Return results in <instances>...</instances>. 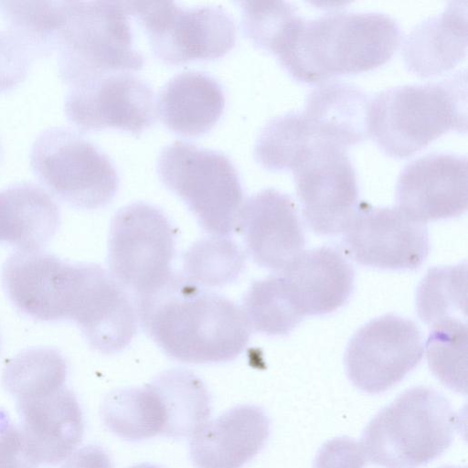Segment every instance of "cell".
Listing matches in <instances>:
<instances>
[{"instance_id": "1", "label": "cell", "mask_w": 468, "mask_h": 468, "mask_svg": "<svg viewBox=\"0 0 468 468\" xmlns=\"http://www.w3.org/2000/svg\"><path fill=\"white\" fill-rule=\"evenodd\" d=\"M138 321L163 352L189 364L234 360L251 329L231 300L174 274L153 294L134 302Z\"/></svg>"}, {"instance_id": "2", "label": "cell", "mask_w": 468, "mask_h": 468, "mask_svg": "<svg viewBox=\"0 0 468 468\" xmlns=\"http://www.w3.org/2000/svg\"><path fill=\"white\" fill-rule=\"evenodd\" d=\"M403 38L399 24L381 12L333 11L301 16L276 56L296 80L316 82L386 63Z\"/></svg>"}, {"instance_id": "3", "label": "cell", "mask_w": 468, "mask_h": 468, "mask_svg": "<svg viewBox=\"0 0 468 468\" xmlns=\"http://www.w3.org/2000/svg\"><path fill=\"white\" fill-rule=\"evenodd\" d=\"M368 133L388 155L403 158L442 133L467 131L466 70L436 82L384 89L369 100Z\"/></svg>"}, {"instance_id": "4", "label": "cell", "mask_w": 468, "mask_h": 468, "mask_svg": "<svg viewBox=\"0 0 468 468\" xmlns=\"http://www.w3.org/2000/svg\"><path fill=\"white\" fill-rule=\"evenodd\" d=\"M462 426L460 415L429 387L405 390L379 410L365 428L367 459L383 468H420L441 456Z\"/></svg>"}, {"instance_id": "5", "label": "cell", "mask_w": 468, "mask_h": 468, "mask_svg": "<svg viewBox=\"0 0 468 468\" xmlns=\"http://www.w3.org/2000/svg\"><path fill=\"white\" fill-rule=\"evenodd\" d=\"M127 2L67 1L58 43V74L72 86L105 74L136 71L145 62L134 48Z\"/></svg>"}, {"instance_id": "6", "label": "cell", "mask_w": 468, "mask_h": 468, "mask_svg": "<svg viewBox=\"0 0 468 468\" xmlns=\"http://www.w3.org/2000/svg\"><path fill=\"white\" fill-rule=\"evenodd\" d=\"M157 172L206 232L228 237L237 231L244 192L239 173L226 154L176 141L160 153Z\"/></svg>"}, {"instance_id": "7", "label": "cell", "mask_w": 468, "mask_h": 468, "mask_svg": "<svg viewBox=\"0 0 468 468\" xmlns=\"http://www.w3.org/2000/svg\"><path fill=\"white\" fill-rule=\"evenodd\" d=\"M175 254L176 231L160 208L134 202L114 215L108 240L109 272L134 302L170 281Z\"/></svg>"}, {"instance_id": "8", "label": "cell", "mask_w": 468, "mask_h": 468, "mask_svg": "<svg viewBox=\"0 0 468 468\" xmlns=\"http://www.w3.org/2000/svg\"><path fill=\"white\" fill-rule=\"evenodd\" d=\"M30 165L50 192L79 208L103 207L119 188L118 173L108 155L69 128L41 132L32 144Z\"/></svg>"}, {"instance_id": "9", "label": "cell", "mask_w": 468, "mask_h": 468, "mask_svg": "<svg viewBox=\"0 0 468 468\" xmlns=\"http://www.w3.org/2000/svg\"><path fill=\"white\" fill-rule=\"evenodd\" d=\"M155 56L169 65L215 59L236 43L230 15L218 5L185 7L174 1H128Z\"/></svg>"}, {"instance_id": "10", "label": "cell", "mask_w": 468, "mask_h": 468, "mask_svg": "<svg viewBox=\"0 0 468 468\" xmlns=\"http://www.w3.org/2000/svg\"><path fill=\"white\" fill-rule=\"evenodd\" d=\"M289 169L306 226L322 236L343 233L358 204L356 176L347 148L312 136Z\"/></svg>"}, {"instance_id": "11", "label": "cell", "mask_w": 468, "mask_h": 468, "mask_svg": "<svg viewBox=\"0 0 468 468\" xmlns=\"http://www.w3.org/2000/svg\"><path fill=\"white\" fill-rule=\"evenodd\" d=\"M423 336L417 324L396 314L371 320L351 337L344 357L348 379L367 394L383 393L420 362Z\"/></svg>"}, {"instance_id": "12", "label": "cell", "mask_w": 468, "mask_h": 468, "mask_svg": "<svg viewBox=\"0 0 468 468\" xmlns=\"http://www.w3.org/2000/svg\"><path fill=\"white\" fill-rule=\"evenodd\" d=\"M343 233L345 253L367 267L416 270L430 250L426 224L398 207H379L360 202Z\"/></svg>"}, {"instance_id": "13", "label": "cell", "mask_w": 468, "mask_h": 468, "mask_svg": "<svg viewBox=\"0 0 468 468\" xmlns=\"http://www.w3.org/2000/svg\"><path fill=\"white\" fill-rule=\"evenodd\" d=\"M155 102L147 81L121 71L69 86L64 111L82 131L115 128L139 134L154 122Z\"/></svg>"}, {"instance_id": "14", "label": "cell", "mask_w": 468, "mask_h": 468, "mask_svg": "<svg viewBox=\"0 0 468 468\" xmlns=\"http://www.w3.org/2000/svg\"><path fill=\"white\" fill-rule=\"evenodd\" d=\"M83 263L40 250H18L2 268L9 300L25 315L42 322L70 320Z\"/></svg>"}, {"instance_id": "15", "label": "cell", "mask_w": 468, "mask_h": 468, "mask_svg": "<svg viewBox=\"0 0 468 468\" xmlns=\"http://www.w3.org/2000/svg\"><path fill=\"white\" fill-rule=\"evenodd\" d=\"M398 207L422 223L448 219L467 209V157L430 153L400 171L395 193Z\"/></svg>"}, {"instance_id": "16", "label": "cell", "mask_w": 468, "mask_h": 468, "mask_svg": "<svg viewBox=\"0 0 468 468\" xmlns=\"http://www.w3.org/2000/svg\"><path fill=\"white\" fill-rule=\"evenodd\" d=\"M253 261L282 273L303 251L306 240L292 198L274 188L245 200L238 229Z\"/></svg>"}, {"instance_id": "17", "label": "cell", "mask_w": 468, "mask_h": 468, "mask_svg": "<svg viewBox=\"0 0 468 468\" xmlns=\"http://www.w3.org/2000/svg\"><path fill=\"white\" fill-rule=\"evenodd\" d=\"M71 321L89 345L102 354L127 347L139 323L133 297L109 271L91 263H85Z\"/></svg>"}, {"instance_id": "18", "label": "cell", "mask_w": 468, "mask_h": 468, "mask_svg": "<svg viewBox=\"0 0 468 468\" xmlns=\"http://www.w3.org/2000/svg\"><path fill=\"white\" fill-rule=\"evenodd\" d=\"M21 431L37 465L54 466L81 442L83 413L66 386L46 395L16 400Z\"/></svg>"}, {"instance_id": "19", "label": "cell", "mask_w": 468, "mask_h": 468, "mask_svg": "<svg viewBox=\"0 0 468 468\" xmlns=\"http://www.w3.org/2000/svg\"><path fill=\"white\" fill-rule=\"evenodd\" d=\"M270 419L255 405H240L204 424L190 440L196 468H241L265 446Z\"/></svg>"}, {"instance_id": "20", "label": "cell", "mask_w": 468, "mask_h": 468, "mask_svg": "<svg viewBox=\"0 0 468 468\" xmlns=\"http://www.w3.org/2000/svg\"><path fill=\"white\" fill-rule=\"evenodd\" d=\"M280 275L304 316L331 314L349 300L355 271L344 254L324 246L303 250Z\"/></svg>"}, {"instance_id": "21", "label": "cell", "mask_w": 468, "mask_h": 468, "mask_svg": "<svg viewBox=\"0 0 468 468\" xmlns=\"http://www.w3.org/2000/svg\"><path fill=\"white\" fill-rule=\"evenodd\" d=\"M467 51V1H451L443 11L417 24L405 37L402 54L409 70L421 76L452 69Z\"/></svg>"}, {"instance_id": "22", "label": "cell", "mask_w": 468, "mask_h": 468, "mask_svg": "<svg viewBox=\"0 0 468 468\" xmlns=\"http://www.w3.org/2000/svg\"><path fill=\"white\" fill-rule=\"evenodd\" d=\"M225 107L221 85L212 76L188 70L174 76L162 88L156 110L162 122L184 137L209 132Z\"/></svg>"}, {"instance_id": "23", "label": "cell", "mask_w": 468, "mask_h": 468, "mask_svg": "<svg viewBox=\"0 0 468 468\" xmlns=\"http://www.w3.org/2000/svg\"><path fill=\"white\" fill-rule=\"evenodd\" d=\"M368 102L367 93L358 86L331 81L308 93L301 113L313 136L348 148L369 136Z\"/></svg>"}, {"instance_id": "24", "label": "cell", "mask_w": 468, "mask_h": 468, "mask_svg": "<svg viewBox=\"0 0 468 468\" xmlns=\"http://www.w3.org/2000/svg\"><path fill=\"white\" fill-rule=\"evenodd\" d=\"M58 204L41 186L16 183L0 191V242L19 250H39L56 234Z\"/></svg>"}, {"instance_id": "25", "label": "cell", "mask_w": 468, "mask_h": 468, "mask_svg": "<svg viewBox=\"0 0 468 468\" xmlns=\"http://www.w3.org/2000/svg\"><path fill=\"white\" fill-rule=\"evenodd\" d=\"M164 406L166 424L163 436L191 438L211 414V396L203 380L186 369H170L151 382Z\"/></svg>"}, {"instance_id": "26", "label": "cell", "mask_w": 468, "mask_h": 468, "mask_svg": "<svg viewBox=\"0 0 468 468\" xmlns=\"http://www.w3.org/2000/svg\"><path fill=\"white\" fill-rule=\"evenodd\" d=\"M101 416L110 431L129 441L163 436L166 424L163 403L151 383L110 392Z\"/></svg>"}, {"instance_id": "27", "label": "cell", "mask_w": 468, "mask_h": 468, "mask_svg": "<svg viewBox=\"0 0 468 468\" xmlns=\"http://www.w3.org/2000/svg\"><path fill=\"white\" fill-rule=\"evenodd\" d=\"M241 308L251 331L267 335H288L305 317L280 274L254 282Z\"/></svg>"}, {"instance_id": "28", "label": "cell", "mask_w": 468, "mask_h": 468, "mask_svg": "<svg viewBox=\"0 0 468 468\" xmlns=\"http://www.w3.org/2000/svg\"><path fill=\"white\" fill-rule=\"evenodd\" d=\"M466 262L430 269L416 292V310L420 320L432 327L466 321Z\"/></svg>"}, {"instance_id": "29", "label": "cell", "mask_w": 468, "mask_h": 468, "mask_svg": "<svg viewBox=\"0 0 468 468\" xmlns=\"http://www.w3.org/2000/svg\"><path fill=\"white\" fill-rule=\"evenodd\" d=\"M68 365L63 356L50 347L22 351L5 365L2 384L16 400L38 397L64 386Z\"/></svg>"}, {"instance_id": "30", "label": "cell", "mask_w": 468, "mask_h": 468, "mask_svg": "<svg viewBox=\"0 0 468 468\" xmlns=\"http://www.w3.org/2000/svg\"><path fill=\"white\" fill-rule=\"evenodd\" d=\"M0 8L8 28L27 44L34 57L57 48L67 1H2Z\"/></svg>"}, {"instance_id": "31", "label": "cell", "mask_w": 468, "mask_h": 468, "mask_svg": "<svg viewBox=\"0 0 468 468\" xmlns=\"http://www.w3.org/2000/svg\"><path fill=\"white\" fill-rule=\"evenodd\" d=\"M243 250L228 237L211 236L193 244L184 254L183 276L204 288L235 282L245 267Z\"/></svg>"}, {"instance_id": "32", "label": "cell", "mask_w": 468, "mask_h": 468, "mask_svg": "<svg viewBox=\"0 0 468 468\" xmlns=\"http://www.w3.org/2000/svg\"><path fill=\"white\" fill-rule=\"evenodd\" d=\"M424 349L433 375L447 388L465 395L467 322L454 320L432 327Z\"/></svg>"}, {"instance_id": "33", "label": "cell", "mask_w": 468, "mask_h": 468, "mask_svg": "<svg viewBox=\"0 0 468 468\" xmlns=\"http://www.w3.org/2000/svg\"><path fill=\"white\" fill-rule=\"evenodd\" d=\"M245 36L257 47L275 54L290 27L300 16L287 1H239Z\"/></svg>"}, {"instance_id": "34", "label": "cell", "mask_w": 468, "mask_h": 468, "mask_svg": "<svg viewBox=\"0 0 468 468\" xmlns=\"http://www.w3.org/2000/svg\"><path fill=\"white\" fill-rule=\"evenodd\" d=\"M34 55L12 30L0 29V91L6 90L26 77Z\"/></svg>"}, {"instance_id": "35", "label": "cell", "mask_w": 468, "mask_h": 468, "mask_svg": "<svg viewBox=\"0 0 468 468\" xmlns=\"http://www.w3.org/2000/svg\"><path fill=\"white\" fill-rule=\"evenodd\" d=\"M367 457L361 443L342 436L324 442L318 450L314 468H365Z\"/></svg>"}, {"instance_id": "36", "label": "cell", "mask_w": 468, "mask_h": 468, "mask_svg": "<svg viewBox=\"0 0 468 468\" xmlns=\"http://www.w3.org/2000/svg\"><path fill=\"white\" fill-rule=\"evenodd\" d=\"M20 430L0 411V468H37Z\"/></svg>"}, {"instance_id": "37", "label": "cell", "mask_w": 468, "mask_h": 468, "mask_svg": "<svg viewBox=\"0 0 468 468\" xmlns=\"http://www.w3.org/2000/svg\"><path fill=\"white\" fill-rule=\"evenodd\" d=\"M60 468H112V462L102 447L89 444L74 451Z\"/></svg>"}, {"instance_id": "38", "label": "cell", "mask_w": 468, "mask_h": 468, "mask_svg": "<svg viewBox=\"0 0 468 468\" xmlns=\"http://www.w3.org/2000/svg\"><path fill=\"white\" fill-rule=\"evenodd\" d=\"M131 468H160V467L154 465V464H150V463H142V464H138L133 467H131Z\"/></svg>"}]
</instances>
